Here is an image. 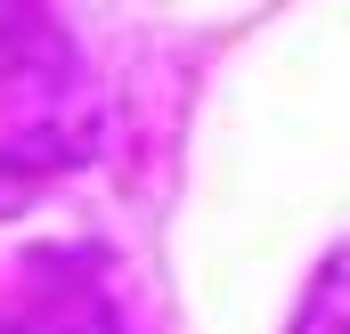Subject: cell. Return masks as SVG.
I'll list each match as a JSON object with an SVG mask.
<instances>
[{
	"instance_id": "obj_1",
	"label": "cell",
	"mask_w": 350,
	"mask_h": 334,
	"mask_svg": "<svg viewBox=\"0 0 350 334\" xmlns=\"http://www.w3.org/2000/svg\"><path fill=\"white\" fill-rule=\"evenodd\" d=\"M285 334H350V253H334L310 277V294H301V310H293Z\"/></svg>"
}]
</instances>
